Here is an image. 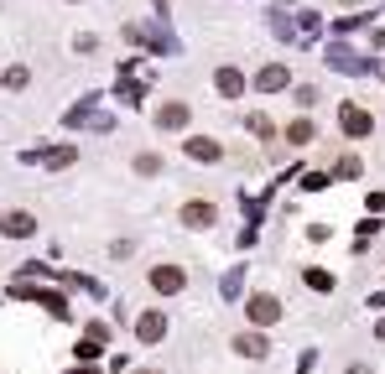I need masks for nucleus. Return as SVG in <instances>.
<instances>
[{"label": "nucleus", "instance_id": "3", "mask_svg": "<svg viewBox=\"0 0 385 374\" xmlns=\"http://www.w3.org/2000/svg\"><path fill=\"white\" fill-rule=\"evenodd\" d=\"M188 156H193V162H219L224 151H219V141H208V136H193V141H188Z\"/></svg>", "mask_w": 385, "mask_h": 374}, {"label": "nucleus", "instance_id": "1", "mask_svg": "<svg viewBox=\"0 0 385 374\" xmlns=\"http://www.w3.org/2000/svg\"><path fill=\"white\" fill-rule=\"evenodd\" d=\"M245 317H250V323H255V328H271L276 317H282V302H276L271 291H255V297L245 302Z\"/></svg>", "mask_w": 385, "mask_h": 374}, {"label": "nucleus", "instance_id": "8", "mask_svg": "<svg viewBox=\"0 0 385 374\" xmlns=\"http://www.w3.org/2000/svg\"><path fill=\"white\" fill-rule=\"evenodd\" d=\"M343 130H349V136H365V130H370V120H365L360 110H354V104H343Z\"/></svg>", "mask_w": 385, "mask_h": 374}, {"label": "nucleus", "instance_id": "6", "mask_svg": "<svg viewBox=\"0 0 385 374\" xmlns=\"http://www.w3.org/2000/svg\"><path fill=\"white\" fill-rule=\"evenodd\" d=\"M182 224H193V229H208V224H214V203H188V208H182Z\"/></svg>", "mask_w": 385, "mask_h": 374}, {"label": "nucleus", "instance_id": "5", "mask_svg": "<svg viewBox=\"0 0 385 374\" xmlns=\"http://www.w3.org/2000/svg\"><path fill=\"white\" fill-rule=\"evenodd\" d=\"M234 354H245V359H265L271 349H265L260 333H240V338H234Z\"/></svg>", "mask_w": 385, "mask_h": 374}, {"label": "nucleus", "instance_id": "10", "mask_svg": "<svg viewBox=\"0 0 385 374\" xmlns=\"http://www.w3.org/2000/svg\"><path fill=\"white\" fill-rule=\"evenodd\" d=\"M308 286L313 291H334V276H328V271H308Z\"/></svg>", "mask_w": 385, "mask_h": 374}, {"label": "nucleus", "instance_id": "7", "mask_svg": "<svg viewBox=\"0 0 385 374\" xmlns=\"http://www.w3.org/2000/svg\"><path fill=\"white\" fill-rule=\"evenodd\" d=\"M156 125H162V130H177V125H188V104H162Z\"/></svg>", "mask_w": 385, "mask_h": 374}, {"label": "nucleus", "instance_id": "9", "mask_svg": "<svg viewBox=\"0 0 385 374\" xmlns=\"http://www.w3.org/2000/svg\"><path fill=\"white\" fill-rule=\"evenodd\" d=\"M162 333H167L162 312H146V323H141V338H146V343H156V338H162Z\"/></svg>", "mask_w": 385, "mask_h": 374}, {"label": "nucleus", "instance_id": "11", "mask_svg": "<svg viewBox=\"0 0 385 374\" xmlns=\"http://www.w3.org/2000/svg\"><path fill=\"white\" fill-rule=\"evenodd\" d=\"M146 374H156V369H146Z\"/></svg>", "mask_w": 385, "mask_h": 374}, {"label": "nucleus", "instance_id": "2", "mask_svg": "<svg viewBox=\"0 0 385 374\" xmlns=\"http://www.w3.org/2000/svg\"><path fill=\"white\" fill-rule=\"evenodd\" d=\"M0 234H6V239H32L37 234V219L26 208H11L6 219H0Z\"/></svg>", "mask_w": 385, "mask_h": 374}, {"label": "nucleus", "instance_id": "4", "mask_svg": "<svg viewBox=\"0 0 385 374\" xmlns=\"http://www.w3.org/2000/svg\"><path fill=\"white\" fill-rule=\"evenodd\" d=\"M151 286H156V291H182V271H177V265H156V271H151Z\"/></svg>", "mask_w": 385, "mask_h": 374}]
</instances>
